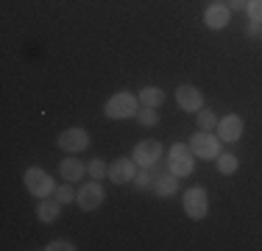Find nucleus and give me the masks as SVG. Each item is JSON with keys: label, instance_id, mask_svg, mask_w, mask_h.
Segmentation results:
<instances>
[{"label": "nucleus", "instance_id": "9", "mask_svg": "<svg viewBox=\"0 0 262 251\" xmlns=\"http://www.w3.org/2000/svg\"><path fill=\"white\" fill-rule=\"evenodd\" d=\"M76 204H78L84 212H92V210H98V206L103 204V187L98 184V181H86V184L78 190V198H76Z\"/></svg>", "mask_w": 262, "mask_h": 251}, {"label": "nucleus", "instance_id": "18", "mask_svg": "<svg viewBox=\"0 0 262 251\" xmlns=\"http://www.w3.org/2000/svg\"><path fill=\"white\" fill-rule=\"evenodd\" d=\"M137 123L140 126H157L159 123V115H157V109H151V106H145V109H140L137 112Z\"/></svg>", "mask_w": 262, "mask_h": 251}, {"label": "nucleus", "instance_id": "25", "mask_svg": "<svg viewBox=\"0 0 262 251\" xmlns=\"http://www.w3.org/2000/svg\"><path fill=\"white\" fill-rule=\"evenodd\" d=\"M248 6V0H229V9H234V11H243Z\"/></svg>", "mask_w": 262, "mask_h": 251}, {"label": "nucleus", "instance_id": "3", "mask_svg": "<svg viewBox=\"0 0 262 251\" xmlns=\"http://www.w3.org/2000/svg\"><path fill=\"white\" fill-rule=\"evenodd\" d=\"M192 162H195V154L187 142H173L170 156H167V165H170L173 176H190L192 173Z\"/></svg>", "mask_w": 262, "mask_h": 251}, {"label": "nucleus", "instance_id": "23", "mask_svg": "<svg viewBox=\"0 0 262 251\" xmlns=\"http://www.w3.org/2000/svg\"><path fill=\"white\" fill-rule=\"evenodd\" d=\"M134 184L140 187V190L151 187V173H148V168H142V173H137V176H134Z\"/></svg>", "mask_w": 262, "mask_h": 251}, {"label": "nucleus", "instance_id": "2", "mask_svg": "<svg viewBox=\"0 0 262 251\" xmlns=\"http://www.w3.org/2000/svg\"><path fill=\"white\" fill-rule=\"evenodd\" d=\"M23 181H26V190H28L34 198H48V196L56 190L51 173H45L42 168H28L26 176H23Z\"/></svg>", "mask_w": 262, "mask_h": 251}, {"label": "nucleus", "instance_id": "7", "mask_svg": "<svg viewBox=\"0 0 262 251\" xmlns=\"http://www.w3.org/2000/svg\"><path fill=\"white\" fill-rule=\"evenodd\" d=\"M159 156H162V142L159 140H142V142L134 145V151H131V159H134L140 168L157 165Z\"/></svg>", "mask_w": 262, "mask_h": 251}, {"label": "nucleus", "instance_id": "26", "mask_svg": "<svg viewBox=\"0 0 262 251\" xmlns=\"http://www.w3.org/2000/svg\"><path fill=\"white\" fill-rule=\"evenodd\" d=\"M257 31H259V23H251V25H248V36H254Z\"/></svg>", "mask_w": 262, "mask_h": 251}, {"label": "nucleus", "instance_id": "5", "mask_svg": "<svg viewBox=\"0 0 262 251\" xmlns=\"http://www.w3.org/2000/svg\"><path fill=\"white\" fill-rule=\"evenodd\" d=\"M190 148H192V154H195L198 159H217V154H221V140H217L215 134H209V131L201 129L198 134H192Z\"/></svg>", "mask_w": 262, "mask_h": 251}, {"label": "nucleus", "instance_id": "4", "mask_svg": "<svg viewBox=\"0 0 262 251\" xmlns=\"http://www.w3.org/2000/svg\"><path fill=\"white\" fill-rule=\"evenodd\" d=\"M184 212L187 218H192V221H201V218H207L209 212V196L204 187H190V190L184 193Z\"/></svg>", "mask_w": 262, "mask_h": 251}, {"label": "nucleus", "instance_id": "24", "mask_svg": "<svg viewBox=\"0 0 262 251\" xmlns=\"http://www.w3.org/2000/svg\"><path fill=\"white\" fill-rule=\"evenodd\" d=\"M45 248H48V251H73L76 246H73L70 240H53L51 246H45Z\"/></svg>", "mask_w": 262, "mask_h": 251}, {"label": "nucleus", "instance_id": "1", "mask_svg": "<svg viewBox=\"0 0 262 251\" xmlns=\"http://www.w3.org/2000/svg\"><path fill=\"white\" fill-rule=\"evenodd\" d=\"M137 112H140V98L131 95V92H117V95H112L109 100H106V106H103V115L109 117V120L137 117Z\"/></svg>", "mask_w": 262, "mask_h": 251}, {"label": "nucleus", "instance_id": "20", "mask_svg": "<svg viewBox=\"0 0 262 251\" xmlns=\"http://www.w3.org/2000/svg\"><path fill=\"white\" fill-rule=\"evenodd\" d=\"M198 126H201L204 131H212V129H217V115H212V112L201 109V112H198Z\"/></svg>", "mask_w": 262, "mask_h": 251}, {"label": "nucleus", "instance_id": "16", "mask_svg": "<svg viewBox=\"0 0 262 251\" xmlns=\"http://www.w3.org/2000/svg\"><path fill=\"white\" fill-rule=\"evenodd\" d=\"M176 187H179V179L176 176H159L157 181H154V193H157L159 198H167V196H173L176 193Z\"/></svg>", "mask_w": 262, "mask_h": 251}, {"label": "nucleus", "instance_id": "21", "mask_svg": "<svg viewBox=\"0 0 262 251\" xmlns=\"http://www.w3.org/2000/svg\"><path fill=\"white\" fill-rule=\"evenodd\" d=\"M86 173H90L92 179H106V176H109V168H106L101 159H92L90 165H86Z\"/></svg>", "mask_w": 262, "mask_h": 251}, {"label": "nucleus", "instance_id": "6", "mask_svg": "<svg viewBox=\"0 0 262 251\" xmlns=\"http://www.w3.org/2000/svg\"><path fill=\"white\" fill-rule=\"evenodd\" d=\"M59 148L61 151H67V154H81L84 148H90V131L86 129H67V131H61L59 134Z\"/></svg>", "mask_w": 262, "mask_h": 251}, {"label": "nucleus", "instance_id": "19", "mask_svg": "<svg viewBox=\"0 0 262 251\" xmlns=\"http://www.w3.org/2000/svg\"><path fill=\"white\" fill-rule=\"evenodd\" d=\"M78 193L73 190V181H67V184H61L59 190H56V201H61V204H70V201H76Z\"/></svg>", "mask_w": 262, "mask_h": 251}, {"label": "nucleus", "instance_id": "14", "mask_svg": "<svg viewBox=\"0 0 262 251\" xmlns=\"http://www.w3.org/2000/svg\"><path fill=\"white\" fill-rule=\"evenodd\" d=\"M59 212H61V201L39 198V204H36V218H39L42 223H53L56 218H59Z\"/></svg>", "mask_w": 262, "mask_h": 251}, {"label": "nucleus", "instance_id": "13", "mask_svg": "<svg viewBox=\"0 0 262 251\" xmlns=\"http://www.w3.org/2000/svg\"><path fill=\"white\" fill-rule=\"evenodd\" d=\"M59 173L64 181H78V179H84V162H78L76 156H67V159H61Z\"/></svg>", "mask_w": 262, "mask_h": 251}, {"label": "nucleus", "instance_id": "11", "mask_svg": "<svg viewBox=\"0 0 262 251\" xmlns=\"http://www.w3.org/2000/svg\"><path fill=\"white\" fill-rule=\"evenodd\" d=\"M137 162L134 159H117L109 165V181H115V184H126V181H134L137 176Z\"/></svg>", "mask_w": 262, "mask_h": 251}, {"label": "nucleus", "instance_id": "10", "mask_svg": "<svg viewBox=\"0 0 262 251\" xmlns=\"http://www.w3.org/2000/svg\"><path fill=\"white\" fill-rule=\"evenodd\" d=\"M243 129H246V123H243V117L237 115H226L217 120V140L221 142H234L243 137Z\"/></svg>", "mask_w": 262, "mask_h": 251}, {"label": "nucleus", "instance_id": "15", "mask_svg": "<svg viewBox=\"0 0 262 251\" xmlns=\"http://www.w3.org/2000/svg\"><path fill=\"white\" fill-rule=\"evenodd\" d=\"M137 98H140L142 106H151V109H159V106L165 103V92H162L159 87H142Z\"/></svg>", "mask_w": 262, "mask_h": 251}, {"label": "nucleus", "instance_id": "17", "mask_svg": "<svg viewBox=\"0 0 262 251\" xmlns=\"http://www.w3.org/2000/svg\"><path fill=\"white\" fill-rule=\"evenodd\" d=\"M217 171L223 176H232L237 171V156L234 154H217Z\"/></svg>", "mask_w": 262, "mask_h": 251}, {"label": "nucleus", "instance_id": "12", "mask_svg": "<svg viewBox=\"0 0 262 251\" xmlns=\"http://www.w3.org/2000/svg\"><path fill=\"white\" fill-rule=\"evenodd\" d=\"M229 17H232V9L223 3H212L207 11H204V23H207V28L212 31H223L229 25Z\"/></svg>", "mask_w": 262, "mask_h": 251}, {"label": "nucleus", "instance_id": "8", "mask_svg": "<svg viewBox=\"0 0 262 251\" xmlns=\"http://www.w3.org/2000/svg\"><path fill=\"white\" fill-rule=\"evenodd\" d=\"M176 103L182 106L184 112L198 115V112L204 109V95H201V90H195L192 84H182V87L176 90Z\"/></svg>", "mask_w": 262, "mask_h": 251}, {"label": "nucleus", "instance_id": "22", "mask_svg": "<svg viewBox=\"0 0 262 251\" xmlns=\"http://www.w3.org/2000/svg\"><path fill=\"white\" fill-rule=\"evenodd\" d=\"M246 11L251 17V23H262V0H248Z\"/></svg>", "mask_w": 262, "mask_h": 251}]
</instances>
